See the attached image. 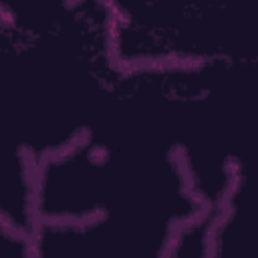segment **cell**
I'll use <instances>...</instances> for the list:
<instances>
[{
    "label": "cell",
    "instance_id": "cell-1",
    "mask_svg": "<svg viewBox=\"0 0 258 258\" xmlns=\"http://www.w3.org/2000/svg\"><path fill=\"white\" fill-rule=\"evenodd\" d=\"M212 210L179 143L117 137L81 157L71 216L34 224L32 258H169Z\"/></svg>",
    "mask_w": 258,
    "mask_h": 258
},
{
    "label": "cell",
    "instance_id": "cell-2",
    "mask_svg": "<svg viewBox=\"0 0 258 258\" xmlns=\"http://www.w3.org/2000/svg\"><path fill=\"white\" fill-rule=\"evenodd\" d=\"M206 258H258L254 204L242 175L214 212Z\"/></svg>",
    "mask_w": 258,
    "mask_h": 258
},
{
    "label": "cell",
    "instance_id": "cell-3",
    "mask_svg": "<svg viewBox=\"0 0 258 258\" xmlns=\"http://www.w3.org/2000/svg\"><path fill=\"white\" fill-rule=\"evenodd\" d=\"M218 210V208H216ZM208 212L206 216L198 218L196 222L187 224L175 244H173V250L169 254V258H206V250H208V236H210V224H212V218H214V212Z\"/></svg>",
    "mask_w": 258,
    "mask_h": 258
}]
</instances>
